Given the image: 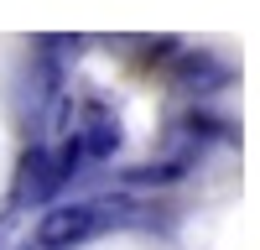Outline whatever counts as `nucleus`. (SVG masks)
I'll return each mask as SVG.
<instances>
[{
	"label": "nucleus",
	"mask_w": 260,
	"mask_h": 250,
	"mask_svg": "<svg viewBox=\"0 0 260 250\" xmlns=\"http://www.w3.org/2000/svg\"><path fill=\"white\" fill-rule=\"evenodd\" d=\"M125 214H136L130 198H83V203H57L37 219L31 245L37 250H73L89 235H99L104 224H125Z\"/></svg>",
	"instance_id": "nucleus-1"
},
{
	"label": "nucleus",
	"mask_w": 260,
	"mask_h": 250,
	"mask_svg": "<svg viewBox=\"0 0 260 250\" xmlns=\"http://www.w3.org/2000/svg\"><path fill=\"white\" fill-rule=\"evenodd\" d=\"M167 83L177 94H192V99H203V94H219L234 83V68L224 57H213L203 47H177V57L167 63Z\"/></svg>",
	"instance_id": "nucleus-2"
},
{
	"label": "nucleus",
	"mask_w": 260,
	"mask_h": 250,
	"mask_svg": "<svg viewBox=\"0 0 260 250\" xmlns=\"http://www.w3.org/2000/svg\"><path fill=\"white\" fill-rule=\"evenodd\" d=\"M68 177H62L57 167V146L37 141L21 151V167H16V203H47L52 193H62Z\"/></svg>",
	"instance_id": "nucleus-3"
},
{
	"label": "nucleus",
	"mask_w": 260,
	"mask_h": 250,
	"mask_svg": "<svg viewBox=\"0 0 260 250\" xmlns=\"http://www.w3.org/2000/svg\"><path fill=\"white\" fill-rule=\"evenodd\" d=\"M73 136L83 141V157H89V162L115 157V151H120V141H125L120 115H115L104 99H83V104H78V115H73Z\"/></svg>",
	"instance_id": "nucleus-4"
},
{
	"label": "nucleus",
	"mask_w": 260,
	"mask_h": 250,
	"mask_svg": "<svg viewBox=\"0 0 260 250\" xmlns=\"http://www.w3.org/2000/svg\"><path fill=\"white\" fill-rule=\"evenodd\" d=\"M198 157H203V146H177L172 157H161V162H146V167H130L125 172V182H136V188H172V182H182L192 167H198Z\"/></svg>",
	"instance_id": "nucleus-5"
},
{
	"label": "nucleus",
	"mask_w": 260,
	"mask_h": 250,
	"mask_svg": "<svg viewBox=\"0 0 260 250\" xmlns=\"http://www.w3.org/2000/svg\"><path fill=\"white\" fill-rule=\"evenodd\" d=\"M177 136H187L192 146H208V141H229V120H219L213 110H187L177 120Z\"/></svg>",
	"instance_id": "nucleus-6"
}]
</instances>
